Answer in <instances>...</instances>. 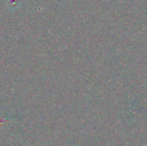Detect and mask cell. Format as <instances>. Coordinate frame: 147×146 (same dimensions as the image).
Instances as JSON below:
<instances>
[]
</instances>
